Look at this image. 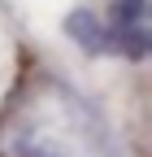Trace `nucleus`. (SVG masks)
I'll use <instances>...</instances> for the list:
<instances>
[{"label": "nucleus", "mask_w": 152, "mask_h": 157, "mask_svg": "<svg viewBox=\"0 0 152 157\" xmlns=\"http://www.w3.org/2000/svg\"><path fill=\"white\" fill-rule=\"evenodd\" d=\"M148 0H113V26H143Z\"/></svg>", "instance_id": "nucleus-2"}, {"label": "nucleus", "mask_w": 152, "mask_h": 157, "mask_svg": "<svg viewBox=\"0 0 152 157\" xmlns=\"http://www.w3.org/2000/svg\"><path fill=\"white\" fill-rule=\"evenodd\" d=\"M65 31H70V39H78L87 52H100V39H104V31L96 26V17H91L87 9H74V13L65 17Z\"/></svg>", "instance_id": "nucleus-1"}]
</instances>
